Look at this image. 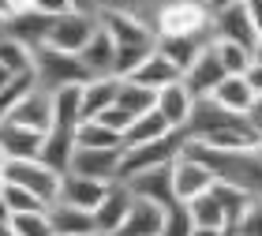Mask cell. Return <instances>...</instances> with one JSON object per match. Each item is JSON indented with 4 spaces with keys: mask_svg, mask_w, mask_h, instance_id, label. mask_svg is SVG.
Instances as JSON below:
<instances>
[{
    "mask_svg": "<svg viewBox=\"0 0 262 236\" xmlns=\"http://www.w3.org/2000/svg\"><path fill=\"white\" fill-rule=\"evenodd\" d=\"M34 79H38L41 90H60V87H82L86 82V72H82L79 56L56 53L49 45H38L34 49Z\"/></svg>",
    "mask_w": 262,
    "mask_h": 236,
    "instance_id": "277c9868",
    "label": "cell"
},
{
    "mask_svg": "<svg viewBox=\"0 0 262 236\" xmlns=\"http://www.w3.org/2000/svg\"><path fill=\"white\" fill-rule=\"evenodd\" d=\"M187 210H191V221H195L199 229H229V225H225V210H221L217 199H213V191L191 199Z\"/></svg>",
    "mask_w": 262,
    "mask_h": 236,
    "instance_id": "e575fe53",
    "label": "cell"
},
{
    "mask_svg": "<svg viewBox=\"0 0 262 236\" xmlns=\"http://www.w3.org/2000/svg\"><path fill=\"white\" fill-rule=\"evenodd\" d=\"M213 49L221 56V68L225 75H247L255 64V53L251 49H240V45H229V41H213Z\"/></svg>",
    "mask_w": 262,
    "mask_h": 236,
    "instance_id": "d590c367",
    "label": "cell"
},
{
    "mask_svg": "<svg viewBox=\"0 0 262 236\" xmlns=\"http://www.w3.org/2000/svg\"><path fill=\"white\" fill-rule=\"evenodd\" d=\"M82 124V87H60L53 90V127L75 132Z\"/></svg>",
    "mask_w": 262,
    "mask_h": 236,
    "instance_id": "d4e9b609",
    "label": "cell"
},
{
    "mask_svg": "<svg viewBox=\"0 0 262 236\" xmlns=\"http://www.w3.org/2000/svg\"><path fill=\"white\" fill-rule=\"evenodd\" d=\"M49 221H53V232L56 236L98 232V229H94V214H90V210H79V206H68V203H53L49 206Z\"/></svg>",
    "mask_w": 262,
    "mask_h": 236,
    "instance_id": "484cf974",
    "label": "cell"
},
{
    "mask_svg": "<svg viewBox=\"0 0 262 236\" xmlns=\"http://www.w3.org/2000/svg\"><path fill=\"white\" fill-rule=\"evenodd\" d=\"M244 8H247V15H251L258 38H262V0H244Z\"/></svg>",
    "mask_w": 262,
    "mask_h": 236,
    "instance_id": "b9f144b4",
    "label": "cell"
},
{
    "mask_svg": "<svg viewBox=\"0 0 262 236\" xmlns=\"http://www.w3.org/2000/svg\"><path fill=\"white\" fill-rule=\"evenodd\" d=\"M210 191H213V199L221 203V210H225V225H229V232H232L236 225H240V218L247 214L251 199H247L244 191H236V187H229V184H213Z\"/></svg>",
    "mask_w": 262,
    "mask_h": 236,
    "instance_id": "836d02e7",
    "label": "cell"
},
{
    "mask_svg": "<svg viewBox=\"0 0 262 236\" xmlns=\"http://www.w3.org/2000/svg\"><path fill=\"white\" fill-rule=\"evenodd\" d=\"M120 79H86L82 82V120H98L105 109L116 105Z\"/></svg>",
    "mask_w": 262,
    "mask_h": 236,
    "instance_id": "7402d4cb",
    "label": "cell"
},
{
    "mask_svg": "<svg viewBox=\"0 0 262 236\" xmlns=\"http://www.w3.org/2000/svg\"><path fill=\"white\" fill-rule=\"evenodd\" d=\"M98 23L116 49H158V34L127 11H98Z\"/></svg>",
    "mask_w": 262,
    "mask_h": 236,
    "instance_id": "8992f818",
    "label": "cell"
},
{
    "mask_svg": "<svg viewBox=\"0 0 262 236\" xmlns=\"http://www.w3.org/2000/svg\"><path fill=\"white\" fill-rule=\"evenodd\" d=\"M154 109L165 116V124H169L172 132H184V127H187V116H191V109H195V98H191V90H187L184 79H180V82H172V87L158 90Z\"/></svg>",
    "mask_w": 262,
    "mask_h": 236,
    "instance_id": "e0dca14e",
    "label": "cell"
},
{
    "mask_svg": "<svg viewBox=\"0 0 262 236\" xmlns=\"http://www.w3.org/2000/svg\"><path fill=\"white\" fill-rule=\"evenodd\" d=\"M41 143H45V135L19 127L11 120H0V154H4V161H38Z\"/></svg>",
    "mask_w": 262,
    "mask_h": 236,
    "instance_id": "9a60e30c",
    "label": "cell"
},
{
    "mask_svg": "<svg viewBox=\"0 0 262 236\" xmlns=\"http://www.w3.org/2000/svg\"><path fill=\"white\" fill-rule=\"evenodd\" d=\"M79 64H82V72H86V79H116V45H113L109 34L101 30V23H98V34L82 45Z\"/></svg>",
    "mask_w": 262,
    "mask_h": 236,
    "instance_id": "5bb4252c",
    "label": "cell"
},
{
    "mask_svg": "<svg viewBox=\"0 0 262 236\" xmlns=\"http://www.w3.org/2000/svg\"><path fill=\"white\" fill-rule=\"evenodd\" d=\"M213 173L217 184H229L244 191L251 203H262V143L244 150H206V146H184Z\"/></svg>",
    "mask_w": 262,
    "mask_h": 236,
    "instance_id": "6da1fadb",
    "label": "cell"
},
{
    "mask_svg": "<svg viewBox=\"0 0 262 236\" xmlns=\"http://www.w3.org/2000/svg\"><path fill=\"white\" fill-rule=\"evenodd\" d=\"M120 154H124V150H90V146H75V158H71V169H68V173L86 176V180L113 184L116 173H120Z\"/></svg>",
    "mask_w": 262,
    "mask_h": 236,
    "instance_id": "7c38bea8",
    "label": "cell"
},
{
    "mask_svg": "<svg viewBox=\"0 0 262 236\" xmlns=\"http://www.w3.org/2000/svg\"><path fill=\"white\" fill-rule=\"evenodd\" d=\"M15 19V8H11V0H0V23Z\"/></svg>",
    "mask_w": 262,
    "mask_h": 236,
    "instance_id": "7dc6e473",
    "label": "cell"
},
{
    "mask_svg": "<svg viewBox=\"0 0 262 236\" xmlns=\"http://www.w3.org/2000/svg\"><path fill=\"white\" fill-rule=\"evenodd\" d=\"M191 236H232V232H229V229H199V225H195Z\"/></svg>",
    "mask_w": 262,
    "mask_h": 236,
    "instance_id": "c3c4849f",
    "label": "cell"
},
{
    "mask_svg": "<svg viewBox=\"0 0 262 236\" xmlns=\"http://www.w3.org/2000/svg\"><path fill=\"white\" fill-rule=\"evenodd\" d=\"M49 15H41V11H23V15H15V19H8L4 23V34L8 38H15V41H23L27 49L34 53L38 45H45V38H49Z\"/></svg>",
    "mask_w": 262,
    "mask_h": 236,
    "instance_id": "ffe728a7",
    "label": "cell"
},
{
    "mask_svg": "<svg viewBox=\"0 0 262 236\" xmlns=\"http://www.w3.org/2000/svg\"><path fill=\"white\" fill-rule=\"evenodd\" d=\"M0 68H8L11 75H30L34 72V53L23 41L0 34Z\"/></svg>",
    "mask_w": 262,
    "mask_h": 236,
    "instance_id": "4dcf8cb0",
    "label": "cell"
},
{
    "mask_svg": "<svg viewBox=\"0 0 262 236\" xmlns=\"http://www.w3.org/2000/svg\"><path fill=\"white\" fill-rule=\"evenodd\" d=\"M154 101H158V94H154V90L139 87V82H127V79H120L116 109H124V113L131 116V120H135V116H142V113H150V109H154Z\"/></svg>",
    "mask_w": 262,
    "mask_h": 236,
    "instance_id": "f546056e",
    "label": "cell"
},
{
    "mask_svg": "<svg viewBox=\"0 0 262 236\" xmlns=\"http://www.w3.org/2000/svg\"><path fill=\"white\" fill-rule=\"evenodd\" d=\"M232 236H262V203L247 206V214L240 218V225L232 229Z\"/></svg>",
    "mask_w": 262,
    "mask_h": 236,
    "instance_id": "f35d334b",
    "label": "cell"
},
{
    "mask_svg": "<svg viewBox=\"0 0 262 236\" xmlns=\"http://www.w3.org/2000/svg\"><path fill=\"white\" fill-rule=\"evenodd\" d=\"M0 184H4V154H0Z\"/></svg>",
    "mask_w": 262,
    "mask_h": 236,
    "instance_id": "db71d44e",
    "label": "cell"
},
{
    "mask_svg": "<svg viewBox=\"0 0 262 236\" xmlns=\"http://www.w3.org/2000/svg\"><path fill=\"white\" fill-rule=\"evenodd\" d=\"M213 38H158V53L165 56V60H169L176 72H187V68L195 64V56L206 49Z\"/></svg>",
    "mask_w": 262,
    "mask_h": 236,
    "instance_id": "cb8c5ba5",
    "label": "cell"
},
{
    "mask_svg": "<svg viewBox=\"0 0 262 236\" xmlns=\"http://www.w3.org/2000/svg\"><path fill=\"white\" fill-rule=\"evenodd\" d=\"M225 79H229V75H225L221 56H217V49H213V41H210L206 49H202V53L195 56V64L184 72V87L191 90V98L199 101V98H210V94L217 90Z\"/></svg>",
    "mask_w": 262,
    "mask_h": 236,
    "instance_id": "30bf717a",
    "label": "cell"
},
{
    "mask_svg": "<svg viewBox=\"0 0 262 236\" xmlns=\"http://www.w3.org/2000/svg\"><path fill=\"white\" fill-rule=\"evenodd\" d=\"M184 146H187L184 132H172V135L158 139V143L124 146V154H120V173H116V180H120V184H127L131 176H139V173H150V169H165V165H172L176 158L184 154Z\"/></svg>",
    "mask_w": 262,
    "mask_h": 236,
    "instance_id": "7a4b0ae2",
    "label": "cell"
},
{
    "mask_svg": "<svg viewBox=\"0 0 262 236\" xmlns=\"http://www.w3.org/2000/svg\"><path fill=\"white\" fill-rule=\"evenodd\" d=\"M11 79H15V75H11V72H8V68H0V90H4V87H8V82H11Z\"/></svg>",
    "mask_w": 262,
    "mask_h": 236,
    "instance_id": "816d5d0a",
    "label": "cell"
},
{
    "mask_svg": "<svg viewBox=\"0 0 262 236\" xmlns=\"http://www.w3.org/2000/svg\"><path fill=\"white\" fill-rule=\"evenodd\" d=\"M105 191H109V184H101V180H86V176L64 173L56 203H68V206H79V210H90V214H94L98 203L105 199Z\"/></svg>",
    "mask_w": 262,
    "mask_h": 236,
    "instance_id": "ac0fdd59",
    "label": "cell"
},
{
    "mask_svg": "<svg viewBox=\"0 0 262 236\" xmlns=\"http://www.w3.org/2000/svg\"><path fill=\"white\" fill-rule=\"evenodd\" d=\"M4 120L19 124V127H30V132H38V135H49L53 132V94L41 90V87H34L27 98L4 116Z\"/></svg>",
    "mask_w": 262,
    "mask_h": 236,
    "instance_id": "8fae6325",
    "label": "cell"
},
{
    "mask_svg": "<svg viewBox=\"0 0 262 236\" xmlns=\"http://www.w3.org/2000/svg\"><path fill=\"white\" fill-rule=\"evenodd\" d=\"M127 191L135 199H146V203H158L161 210H172L176 206V195H172V165L165 169H150V173H139L127 180Z\"/></svg>",
    "mask_w": 262,
    "mask_h": 236,
    "instance_id": "2e32d148",
    "label": "cell"
},
{
    "mask_svg": "<svg viewBox=\"0 0 262 236\" xmlns=\"http://www.w3.org/2000/svg\"><path fill=\"white\" fill-rule=\"evenodd\" d=\"M0 236H19L15 229H11V221H8V218H0Z\"/></svg>",
    "mask_w": 262,
    "mask_h": 236,
    "instance_id": "f907efd6",
    "label": "cell"
},
{
    "mask_svg": "<svg viewBox=\"0 0 262 236\" xmlns=\"http://www.w3.org/2000/svg\"><path fill=\"white\" fill-rule=\"evenodd\" d=\"M34 11H41V15L49 19H60V15H71V0H34Z\"/></svg>",
    "mask_w": 262,
    "mask_h": 236,
    "instance_id": "60d3db41",
    "label": "cell"
},
{
    "mask_svg": "<svg viewBox=\"0 0 262 236\" xmlns=\"http://www.w3.org/2000/svg\"><path fill=\"white\" fill-rule=\"evenodd\" d=\"M158 38H213L210 34V8L202 0H176L161 8L154 19Z\"/></svg>",
    "mask_w": 262,
    "mask_h": 236,
    "instance_id": "3957f363",
    "label": "cell"
},
{
    "mask_svg": "<svg viewBox=\"0 0 262 236\" xmlns=\"http://www.w3.org/2000/svg\"><path fill=\"white\" fill-rule=\"evenodd\" d=\"M176 4V0H101V11H127V15L142 19L146 27L154 30V19H158L161 8Z\"/></svg>",
    "mask_w": 262,
    "mask_h": 236,
    "instance_id": "d6a6232c",
    "label": "cell"
},
{
    "mask_svg": "<svg viewBox=\"0 0 262 236\" xmlns=\"http://www.w3.org/2000/svg\"><path fill=\"white\" fill-rule=\"evenodd\" d=\"M71 158H75V132H64V127H53L41 143V161L49 165L53 173H68L71 169Z\"/></svg>",
    "mask_w": 262,
    "mask_h": 236,
    "instance_id": "603a6c76",
    "label": "cell"
},
{
    "mask_svg": "<svg viewBox=\"0 0 262 236\" xmlns=\"http://www.w3.org/2000/svg\"><path fill=\"white\" fill-rule=\"evenodd\" d=\"M213 184H217L213 173L191 154V150H184V154L172 161V195H176V203H191V199L206 195Z\"/></svg>",
    "mask_w": 262,
    "mask_h": 236,
    "instance_id": "9c48e42d",
    "label": "cell"
},
{
    "mask_svg": "<svg viewBox=\"0 0 262 236\" xmlns=\"http://www.w3.org/2000/svg\"><path fill=\"white\" fill-rule=\"evenodd\" d=\"M210 34H213V41H229V45H240V49H251V53L258 45V30H255V23H251L244 4L213 11L210 15Z\"/></svg>",
    "mask_w": 262,
    "mask_h": 236,
    "instance_id": "ba28073f",
    "label": "cell"
},
{
    "mask_svg": "<svg viewBox=\"0 0 262 236\" xmlns=\"http://www.w3.org/2000/svg\"><path fill=\"white\" fill-rule=\"evenodd\" d=\"M251 124L262 127V94H255V105H251Z\"/></svg>",
    "mask_w": 262,
    "mask_h": 236,
    "instance_id": "bcb514c9",
    "label": "cell"
},
{
    "mask_svg": "<svg viewBox=\"0 0 262 236\" xmlns=\"http://www.w3.org/2000/svg\"><path fill=\"white\" fill-rule=\"evenodd\" d=\"M82 236H105V232H82Z\"/></svg>",
    "mask_w": 262,
    "mask_h": 236,
    "instance_id": "11a10c76",
    "label": "cell"
},
{
    "mask_svg": "<svg viewBox=\"0 0 262 236\" xmlns=\"http://www.w3.org/2000/svg\"><path fill=\"white\" fill-rule=\"evenodd\" d=\"M213 101L221 105V109H229V113H236V116H247L251 120V105H255V87L247 82V75H229L221 82L217 90L210 94Z\"/></svg>",
    "mask_w": 262,
    "mask_h": 236,
    "instance_id": "44dd1931",
    "label": "cell"
},
{
    "mask_svg": "<svg viewBox=\"0 0 262 236\" xmlns=\"http://www.w3.org/2000/svg\"><path fill=\"white\" fill-rule=\"evenodd\" d=\"M11 229L19 236H56L53 232V221H49V210H38V214H11Z\"/></svg>",
    "mask_w": 262,
    "mask_h": 236,
    "instance_id": "8d00e7d4",
    "label": "cell"
},
{
    "mask_svg": "<svg viewBox=\"0 0 262 236\" xmlns=\"http://www.w3.org/2000/svg\"><path fill=\"white\" fill-rule=\"evenodd\" d=\"M11 8H15V15H23V11L34 8V0H11Z\"/></svg>",
    "mask_w": 262,
    "mask_h": 236,
    "instance_id": "681fc988",
    "label": "cell"
},
{
    "mask_svg": "<svg viewBox=\"0 0 262 236\" xmlns=\"http://www.w3.org/2000/svg\"><path fill=\"white\" fill-rule=\"evenodd\" d=\"M180 79H184V75L176 72V68H172L169 60H165V56H161L158 49H154V56H150V60L142 64V68H139V72L131 75L127 82H139V87H146V90H154V94H158V90L172 87V82H180Z\"/></svg>",
    "mask_w": 262,
    "mask_h": 236,
    "instance_id": "4316f807",
    "label": "cell"
},
{
    "mask_svg": "<svg viewBox=\"0 0 262 236\" xmlns=\"http://www.w3.org/2000/svg\"><path fill=\"white\" fill-rule=\"evenodd\" d=\"M75 146L90 150H124V135H116L113 127H105L101 120H82L75 127Z\"/></svg>",
    "mask_w": 262,
    "mask_h": 236,
    "instance_id": "f1b7e54d",
    "label": "cell"
},
{
    "mask_svg": "<svg viewBox=\"0 0 262 236\" xmlns=\"http://www.w3.org/2000/svg\"><path fill=\"white\" fill-rule=\"evenodd\" d=\"M202 4H206L210 15H213V11H225V8H232V4H244V0H202Z\"/></svg>",
    "mask_w": 262,
    "mask_h": 236,
    "instance_id": "f6af8a7d",
    "label": "cell"
},
{
    "mask_svg": "<svg viewBox=\"0 0 262 236\" xmlns=\"http://www.w3.org/2000/svg\"><path fill=\"white\" fill-rule=\"evenodd\" d=\"M161 229H165V210H161L158 203L135 199L116 236H161Z\"/></svg>",
    "mask_w": 262,
    "mask_h": 236,
    "instance_id": "d6986e66",
    "label": "cell"
},
{
    "mask_svg": "<svg viewBox=\"0 0 262 236\" xmlns=\"http://www.w3.org/2000/svg\"><path fill=\"white\" fill-rule=\"evenodd\" d=\"M191 232H195V221H191L187 203H176L172 210H165V229H161V236H191Z\"/></svg>",
    "mask_w": 262,
    "mask_h": 236,
    "instance_id": "74e56055",
    "label": "cell"
},
{
    "mask_svg": "<svg viewBox=\"0 0 262 236\" xmlns=\"http://www.w3.org/2000/svg\"><path fill=\"white\" fill-rule=\"evenodd\" d=\"M255 60H262V38H258V45H255Z\"/></svg>",
    "mask_w": 262,
    "mask_h": 236,
    "instance_id": "f5cc1de1",
    "label": "cell"
},
{
    "mask_svg": "<svg viewBox=\"0 0 262 236\" xmlns=\"http://www.w3.org/2000/svg\"><path fill=\"white\" fill-rule=\"evenodd\" d=\"M71 8H75L79 15H98V11H101V0H71Z\"/></svg>",
    "mask_w": 262,
    "mask_h": 236,
    "instance_id": "7bdbcfd3",
    "label": "cell"
},
{
    "mask_svg": "<svg viewBox=\"0 0 262 236\" xmlns=\"http://www.w3.org/2000/svg\"><path fill=\"white\" fill-rule=\"evenodd\" d=\"M98 120H101L105 127H113V132H116V135H124V132H127V127H131V116H127L124 109H116V105H113V109H105V113L98 116Z\"/></svg>",
    "mask_w": 262,
    "mask_h": 236,
    "instance_id": "ab89813d",
    "label": "cell"
},
{
    "mask_svg": "<svg viewBox=\"0 0 262 236\" xmlns=\"http://www.w3.org/2000/svg\"><path fill=\"white\" fill-rule=\"evenodd\" d=\"M60 180H64V176L53 173L41 158L38 161H4V184L27 187V191L38 195L45 206L56 203V195H60Z\"/></svg>",
    "mask_w": 262,
    "mask_h": 236,
    "instance_id": "5b68a950",
    "label": "cell"
},
{
    "mask_svg": "<svg viewBox=\"0 0 262 236\" xmlns=\"http://www.w3.org/2000/svg\"><path fill=\"white\" fill-rule=\"evenodd\" d=\"M258 139H262V127H258Z\"/></svg>",
    "mask_w": 262,
    "mask_h": 236,
    "instance_id": "9f6ffc18",
    "label": "cell"
},
{
    "mask_svg": "<svg viewBox=\"0 0 262 236\" xmlns=\"http://www.w3.org/2000/svg\"><path fill=\"white\" fill-rule=\"evenodd\" d=\"M247 82L255 87V94H262V60L251 64V72H247Z\"/></svg>",
    "mask_w": 262,
    "mask_h": 236,
    "instance_id": "ee69618b",
    "label": "cell"
},
{
    "mask_svg": "<svg viewBox=\"0 0 262 236\" xmlns=\"http://www.w3.org/2000/svg\"><path fill=\"white\" fill-rule=\"evenodd\" d=\"M94 34H98V15H79V11H71V15H60L49 23V38L45 45L56 53H68V56H79L82 45H86Z\"/></svg>",
    "mask_w": 262,
    "mask_h": 236,
    "instance_id": "52a82bcc",
    "label": "cell"
},
{
    "mask_svg": "<svg viewBox=\"0 0 262 236\" xmlns=\"http://www.w3.org/2000/svg\"><path fill=\"white\" fill-rule=\"evenodd\" d=\"M165 135H172V127L165 124V116L158 109H150V113H142L131 120V127L124 132V146H142V143H158V139Z\"/></svg>",
    "mask_w": 262,
    "mask_h": 236,
    "instance_id": "83f0119b",
    "label": "cell"
},
{
    "mask_svg": "<svg viewBox=\"0 0 262 236\" xmlns=\"http://www.w3.org/2000/svg\"><path fill=\"white\" fill-rule=\"evenodd\" d=\"M0 206H4V214H38V210H49L41 203L38 195H30L27 187H19V184H4L0 187Z\"/></svg>",
    "mask_w": 262,
    "mask_h": 236,
    "instance_id": "1f68e13d",
    "label": "cell"
},
{
    "mask_svg": "<svg viewBox=\"0 0 262 236\" xmlns=\"http://www.w3.org/2000/svg\"><path fill=\"white\" fill-rule=\"evenodd\" d=\"M131 203H135V195L127 191V184L113 180L105 199L98 203V210H94V229L105 232V236H116L120 225H124V218H127V210H131Z\"/></svg>",
    "mask_w": 262,
    "mask_h": 236,
    "instance_id": "4fadbf2b",
    "label": "cell"
}]
</instances>
